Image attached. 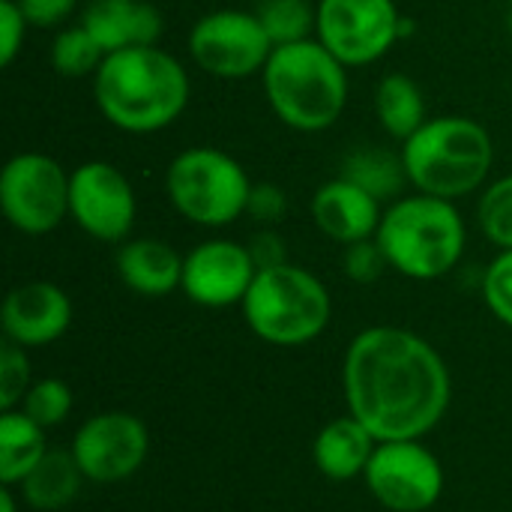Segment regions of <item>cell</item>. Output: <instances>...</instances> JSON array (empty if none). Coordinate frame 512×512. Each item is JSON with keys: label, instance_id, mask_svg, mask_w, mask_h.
I'll use <instances>...</instances> for the list:
<instances>
[{"label": "cell", "instance_id": "d6986e66", "mask_svg": "<svg viewBox=\"0 0 512 512\" xmlns=\"http://www.w3.org/2000/svg\"><path fill=\"white\" fill-rule=\"evenodd\" d=\"M378 444L381 441L357 417L348 414V417L330 420L318 432V438L312 444V456H315L318 471L327 480L348 483V480H357L366 474Z\"/></svg>", "mask_w": 512, "mask_h": 512}, {"label": "cell", "instance_id": "f1b7e54d", "mask_svg": "<svg viewBox=\"0 0 512 512\" xmlns=\"http://www.w3.org/2000/svg\"><path fill=\"white\" fill-rule=\"evenodd\" d=\"M483 297L492 315L512 330V249H504L483 276Z\"/></svg>", "mask_w": 512, "mask_h": 512}, {"label": "cell", "instance_id": "83f0119b", "mask_svg": "<svg viewBox=\"0 0 512 512\" xmlns=\"http://www.w3.org/2000/svg\"><path fill=\"white\" fill-rule=\"evenodd\" d=\"M27 348L15 342L0 345V411H15L21 408L27 390L33 387L30 381V360L24 354Z\"/></svg>", "mask_w": 512, "mask_h": 512}, {"label": "cell", "instance_id": "30bf717a", "mask_svg": "<svg viewBox=\"0 0 512 512\" xmlns=\"http://www.w3.org/2000/svg\"><path fill=\"white\" fill-rule=\"evenodd\" d=\"M273 42L255 12L216 9L198 18L189 30V54L198 69L213 78L240 81L264 72Z\"/></svg>", "mask_w": 512, "mask_h": 512}, {"label": "cell", "instance_id": "44dd1931", "mask_svg": "<svg viewBox=\"0 0 512 512\" xmlns=\"http://www.w3.org/2000/svg\"><path fill=\"white\" fill-rule=\"evenodd\" d=\"M45 432L21 408L0 414V483L21 486V480L39 465L48 453Z\"/></svg>", "mask_w": 512, "mask_h": 512}, {"label": "cell", "instance_id": "7a4b0ae2", "mask_svg": "<svg viewBox=\"0 0 512 512\" xmlns=\"http://www.w3.org/2000/svg\"><path fill=\"white\" fill-rule=\"evenodd\" d=\"M189 72L159 45H135L105 54L93 75V96L102 117L129 135H150L171 126L189 105Z\"/></svg>", "mask_w": 512, "mask_h": 512}, {"label": "cell", "instance_id": "277c9868", "mask_svg": "<svg viewBox=\"0 0 512 512\" xmlns=\"http://www.w3.org/2000/svg\"><path fill=\"white\" fill-rule=\"evenodd\" d=\"M375 240L390 270L429 282L447 276L462 261L468 231L453 201L417 192L396 198L384 210Z\"/></svg>", "mask_w": 512, "mask_h": 512}, {"label": "cell", "instance_id": "1f68e13d", "mask_svg": "<svg viewBox=\"0 0 512 512\" xmlns=\"http://www.w3.org/2000/svg\"><path fill=\"white\" fill-rule=\"evenodd\" d=\"M246 213L255 222H264V225L282 222L285 213H288V195H285V189L276 186V183H252L249 201H246Z\"/></svg>", "mask_w": 512, "mask_h": 512}, {"label": "cell", "instance_id": "484cf974", "mask_svg": "<svg viewBox=\"0 0 512 512\" xmlns=\"http://www.w3.org/2000/svg\"><path fill=\"white\" fill-rule=\"evenodd\" d=\"M477 219H480V228L483 234L504 252L512 249V174L495 180L480 204H477Z\"/></svg>", "mask_w": 512, "mask_h": 512}, {"label": "cell", "instance_id": "ac0fdd59", "mask_svg": "<svg viewBox=\"0 0 512 512\" xmlns=\"http://www.w3.org/2000/svg\"><path fill=\"white\" fill-rule=\"evenodd\" d=\"M114 264L120 282L141 297H165L183 282V258L159 237L126 240Z\"/></svg>", "mask_w": 512, "mask_h": 512}, {"label": "cell", "instance_id": "d6a6232c", "mask_svg": "<svg viewBox=\"0 0 512 512\" xmlns=\"http://www.w3.org/2000/svg\"><path fill=\"white\" fill-rule=\"evenodd\" d=\"M78 0H18L30 27H57L75 12Z\"/></svg>", "mask_w": 512, "mask_h": 512}, {"label": "cell", "instance_id": "2e32d148", "mask_svg": "<svg viewBox=\"0 0 512 512\" xmlns=\"http://www.w3.org/2000/svg\"><path fill=\"white\" fill-rule=\"evenodd\" d=\"M381 216V201L342 174L318 186V192L312 195V222L324 237L342 246L375 237Z\"/></svg>", "mask_w": 512, "mask_h": 512}, {"label": "cell", "instance_id": "8fae6325", "mask_svg": "<svg viewBox=\"0 0 512 512\" xmlns=\"http://www.w3.org/2000/svg\"><path fill=\"white\" fill-rule=\"evenodd\" d=\"M363 480L390 512L432 510L444 492V468L420 441H381Z\"/></svg>", "mask_w": 512, "mask_h": 512}, {"label": "cell", "instance_id": "e0dca14e", "mask_svg": "<svg viewBox=\"0 0 512 512\" xmlns=\"http://www.w3.org/2000/svg\"><path fill=\"white\" fill-rule=\"evenodd\" d=\"M81 24L105 54L135 45H156L162 36V15L150 0H90Z\"/></svg>", "mask_w": 512, "mask_h": 512}, {"label": "cell", "instance_id": "cb8c5ba5", "mask_svg": "<svg viewBox=\"0 0 512 512\" xmlns=\"http://www.w3.org/2000/svg\"><path fill=\"white\" fill-rule=\"evenodd\" d=\"M105 51L102 45L90 36V30L84 24L78 27H63L54 42H51V66L63 75V78H84V75H96V69L102 66Z\"/></svg>", "mask_w": 512, "mask_h": 512}, {"label": "cell", "instance_id": "836d02e7", "mask_svg": "<svg viewBox=\"0 0 512 512\" xmlns=\"http://www.w3.org/2000/svg\"><path fill=\"white\" fill-rule=\"evenodd\" d=\"M246 246H249V255H252V261H255L258 270L288 264V246H285V240H282L276 231H270V228L252 234V240H249Z\"/></svg>", "mask_w": 512, "mask_h": 512}, {"label": "cell", "instance_id": "e575fe53", "mask_svg": "<svg viewBox=\"0 0 512 512\" xmlns=\"http://www.w3.org/2000/svg\"><path fill=\"white\" fill-rule=\"evenodd\" d=\"M0 512H18L15 510V495H12V486H3V489H0Z\"/></svg>", "mask_w": 512, "mask_h": 512}, {"label": "cell", "instance_id": "4fadbf2b", "mask_svg": "<svg viewBox=\"0 0 512 512\" xmlns=\"http://www.w3.org/2000/svg\"><path fill=\"white\" fill-rule=\"evenodd\" d=\"M150 453L147 426L126 411H105L81 423L72 441V456L87 480L120 483L141 471Z\"/></svg>", "mask_w": 512, "mask_h": 512}, {"label": "cell", "instance_id": "ba28073f", "mask_svg": "<svg viewBox=\"0 0 512 512\" xmlns=\"http://www.w3.org/2000/svg\"><path fill=\"white\" fill-rule=\"evenodd\" d=\"M405 33L396 0H318L315 39L345 66L381 60Z\"/></svg>", "mask_w": 512, "mask_h": 512}, {"label": "cell", "instance_id": "4316f807", "mask_svg": "<svg viewBox=\"0 0 512 512\" xmlns=\"http://www.w3.org/2000/svg\"><path fill=\"white\" fill-rule=\"evenodd\" d=\"M72 405H75V399H72V390H69L66 381L42 378L27 390V396L21 402V411L30 420H36L42 429H54L72 414Z\"/></svg>", "mask_w": 512, "mask_h": 512}, {"label": "cell", "instance_id": "f546056e", "mask_svg": "<svg viewBox=\"0 0 512 512\" xmlns=\"http://www.w3.org/2000/svg\"><path fill=\"white\" fill-rule=\"evenodd\" d=\"M387 258H384V249L378 246L375 237L369 240H357L351 246H345V273L351 282L357 285H372L381 279V273L387 270Z\"/></svg>", "mask_w": 512, "mask_h": 512}, {"label": "cell", "instance_id": "7c38bea8", "mask_svg": "<svg viewBox=\"0 0 512 512\" xmlns=\"http://www.w3.org/2000/svg\"><path fill=\"white\" fill-rule=\"evenodd\" d=\"M135 213V189L117 165L93 159L69 174V216L87 237L120 243L135 225Z\"/></svg>", "mask_w": 512, "mask_h": 512}, {"label": "cell", "instance_id": "9c48e42d", "mask_svg": "<svg viewBox=\"0 0 512 512\" xmlns=\"http://www.w3.org/2000/svg\"><path fill=\"white\" fill-rule=\"evenodd\" d=\"M0 207L21 234H48L69 216V171L45 153H15L0 171Z\"/></svg>", "mask_w": 512, "mask_h": 512}, {"label": "cell", "instance_id": "4dcf8cb0", "mask_svg": "<svg viewBox=\"0 0 512 512\" xmlns=\"http://www.w3.org/2000/svg\"><path fill=\"white\" fill-rule=\"evenodd\" d=\"M27 18L18 6V0H0V66H12L24 36H27Z\"/></svg>", "mask_w": 512, "mask_h": 512}, {"label": "cell", "instance_id": "9a60e30c", "mask_svg": "<svg viewBox=\"0 0 512 512\" xmlns=\"http://www.w3.org/2000/svg\"><path fill=\"white\" fill-rule=\"evenodd\" d=\"M0 324L9 342L21 348H42L69 330L72 300L54 282H24L6 294Z\"/></svg>", "mask_w": 512, "mask_h": 512}, {"label": "cell", "instance_id": "d590c367", "mask_svg": "<svg viewBox=\"0 0 512 512\" xmlns=\"http://www.w3.org/2000/svg\"><path fill=\"white\" fill-rule=\"evenodd\" d=\"M510 3H512V0H510Z\"/></svg>", "mask_w": 512, "mask_h": 512}, {"label": "cell", "instance_id": "5bb4252c", "mask_svg": "<svg viewBox=\"0 0 512 512\" xmlns=\"http://www.w3.org/2000/svg\"><path fill=\"white\" fill-rule=\"evenodd\" d=\"M258 267L249 246L234 240H204L183 258L180 291L204 309H228L246 300Z\"/></svg>", "mask_w": 512, "mask_h": 512}, {"label": "cell", "instance_id": "d4e9b609", "mask_svg": "<svg viewBox=\"0 0 512 512\" xmlns=\"http://www.w3.org/2000/svg\"><path fill=\"white\" fill-rule=\"evenodd\" d=\"M255 15L273 45L303 42L315 33V9L306 0H264Z\"/></svg>", "mask_w": 512, "mask_h": 512}, {"label": "cell", "instance_id": "52a82bcc", "mask_svg": "<svg viewBox=\"0 0 512 512\" xmlns=\"http://www.w3.org/2000/svg\"><path fill=\"white\" fill-rule=\"evenodd\" d=\"M252 180L243 165L216 147H189L177 153L165 174V192L174 210L204 228L231 225L246 213Z\"/></svg>", "mask_w": 512, "mask_h": 512}, {"label": "cell", "instance_id": "5b68a950", "mask_svg": "<svg viewBox=\"0 0 512 512\" xmlns=\"http://www.w3.org/2000/svg\"><path fill=\"white\" fill-rule=\"evenodd\" d=\"M408 183L435 198H465L477 192L495 162V144L486 126L471 117H432L402 141Z\"/></svg>", "mask_w": 512, "mask_h": 512}, {"label": "cell", "instance_id": "7402d4cb", "mask_svg": "<svg viewBox=\"0 0 512 512\" xmlns=\"http://www.w3.org/2000/svg\"><path fill=\"white\" fill-rule=\"evenodd\" d=\"M375 117L390 138L408 141L429 120L426 99L417 81L402 72L384 75L375 87Z\"/></svg>", "mask_w": 512, "mask_h": 512}, {"label": "cell", "instance_id": "8992f818", "mask_svg": "<svg viewBox=\"0 0 512 512\" xmlns=\"http://www.w3.org/2000/svg\"><path fill=\"white\" fill-rule=\"evenodd\" d=\"M240 306L249 330L279 348H297L318 339L333 315V300L324 282L291 261L258 270Z\"/></svg>", "mask_w": 512, "mask_h": 512}, {"label": "cell", "instance_id": "ffe728a7", "mask_svg": "<svg viewBox=\"0 0 512 512\" xmlns=\"http://www.w3.org/2000/svg\"><path fill=\"white\" fill-rule=\"evenodd\" d=\"M84 471L78 468L72 450H48L39 465L21 480V498L27 501V507L39 512L63 510L66 504H72L81 492L84 483Z\"/></svg>", "mask_w": 512, "mask_h": 512}, {"label": "cell", "instance_id": "3957f363", "mask_svg": "<svg viewBox=\"0 0 512 512\" xmlns=\"http://www.w3.org/2000/svg\"><path fill=\"white\" fill-rule=\"evenodd\" d=\"M348 66L315 36L276 45L261 81L273 114L297 132L330 129L348 102Z\"/></svg>", "mask_w": 512, "mask_h": 512}, {"label": "cell", "instance_id": "603a6c76", "mask_svg": "<svg viewBox=\"0 0 512 512\" xmlns=\"http://www.w3.org/2000/svg\"><path fill=\"white\" fill-rule=\"evenodd\" d=\"M342 177H348L351 183L363 186L369 195H375L381 204L384 201H396L399 192L408 183L405 174V162L402 153L393 156L387 150H357L345 159Z\"/></svg>", "mask_w": 512, "mask_h": 512}, {"label": "cell", "instance_id": "6da1fadb", "mask_svg": "<svg viewBox=\"0 0 512 512\" xmlns=\"http://www.w3.org/2000/svg\"><path fill=\"white\" fill-rule=\"evenodd\" d=\"M348 414L378 441H420L447 414L453 381L444 357L402 327L354 336L342 369Z\"/></svg>", "mask_w": 512, "mask_h": 512}]
</instances>
